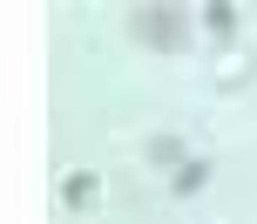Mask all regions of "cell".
Here are the masks:
<instances>
[{
  "label": "cell",
  "mask_w": 257,
  "mask_h": 224,
  "mask_svg": "<svg viewBox=\"0 0 257 224\" xmlns=\"http://www.w3.org/2000/svg\"><path fill=\"white\" fill-rule=\"evenodd\" d=\"M149 163H156V170H169V177H176L183 163H190V150H183V136H149Z\"/></svg>",
  "instance_id": "cell-3"
},
{
  "label": "cell",
  "mask_w": 257,
  "mask_h": 224,
  "mask_svg": "<svg viewBox=\"0 0 257 224\" xmlns=\"http://www.w3.org/2000/svg\"><path fill=\"white\" fill-rule=\"evenodd\" d=\"M203 27H210L217 41H230V34H237V7H223V0H210V7H203Z\"/></svg>",
  "instance_id": "cell-5"
},
{
  "label": "cell",
  "mask_w": 257,
  "mask_h": 224,
  "mask_svg": "<svg viewBox=\"0 0 257 224\" xmlns=\"http://www.w3.org/2000/svg\"><path fill=\"white\" fill-rule=\"evenodd\" d=\"M128 34L142 41V48H190V7H128Z\"/></svg>",
  "instance_id": "cell-1"
},
{
  "label": "cell",
  "mask_w": 257,
  "mask_h": 224,
  "mask_svg": "<svg viewBox=\"0 0 257 224\" xmlns=\"http://www.w3.org/2000/svg\"><path fill=\"white\" fill-rule=\"evenodd\" d=\"M203 184H210V157H190L176 177H169V197H196Z\"/></svg>",
  "instance_id": "cell-4"
},
{
  "label": "cell",
  "mask_w": 257,
  "mask_h": 224,
  "mask_svg": "<svg viewBox=\"0 0 257 224\" xmlns=\"http://www.w3.org/2000/svg\"><path fill=\"white\" fill-rule=\"evenodd\" d=\"M61 204H68V211L102 204V177H95V170H68V177H61Z\"/></svg>",
  "instance_id": "cell-2"
}]
</instances>
